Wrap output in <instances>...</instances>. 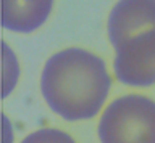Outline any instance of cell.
<instances>
[{
    "label": "cell",
    "instance_id": "cell-1",
    "mask_svg": "<svg viewBox=\"0 0 155 143\" xmlns=\"http://www.w3.org/2000/svg\"><path fill=\"white\" fill-rule=\"evenodd\" d=\"M112 87L105 61L95 53L71 47L53 53L40 74V93L55 114L70 122L100 113Z\"/></svg>",
    "mask_w": 155,
    "mask_h": 143
},
{
    "label": "cell",
    "instance_id": "cell-2",
    "mask_svg": "<svg viewBox=\"0 0 155 143\" xmlns=\"http://www.w3.org/2000/svg\"><path fill=\"white\" fill-rule=\"evenodd\" d=\"M100 143H155V101L131 93L113 100L100 116Z\"/></svg>",
    "mask_w": 155,
    "mask_h": 143
},
{
    "label": "cell",
    "instance_id": "cell-3",
    "mask_svg": "<svg viewBox=\"0 0 155 143\" xmlns=\"http://www.w3.org/2000/svg\"><path fill=\"white\" fill-rule=\"evenodd\" d=\"M113 71L116 79L129 87L155 84V28L134 34L115 48Z\"/></svg>",
    "mask_w": 155,
    "mask_h": 143
},
{
    "label": "cell",
    "instance_id": "cell-4",
    "mask_svg": "<svg viewBox=\"0 0 155 143\" xmlns=\"http://www.w3.org/2000/svg\"><path fill=\"white\" fill-rule=\"evenodd\" d=\"M155 28V0H118L107 21L113 48L142 31Z\"/></svg>",
    "mask_w": 155,
    "mask_h": 143
},
{
    "label": "cell",
    "instance_id": "cell-5",
    "mask_svg": "<svg viewBox=\"0 0 155 143\" xmlns=\"http://www.w3.org/2000/svg\"><path fill=\"white\" fill-rule=\"evenodd\" d=\"M18 74L19 69L16 56L11 53L10 47L3 43V97H8L15 88L16 82H18Z\"/></svg>",
    "mask_w": 155,
    "mask_h": 143
},
{
    "label": "cell",
    "instance_id": "cell-6",
    "mask_svg": "<svg viewBox=\"0 0 155 143\" xmlns=\"http://www.w3.org/2000/svg\"><path fill=\"white\" fill-rule=\"evenodd\" d=\"M21 143H76L71 135L60 129H39L21 140Z\"/></svg>",
    "mask_w": 155,
    "mask_h": 143
},
{
    "label": "cell",
    "instance_id": "cell-7",
    "mask_svg": "<svg viewBox=\"0 0 155 143\" xmlns=\"http://www.w3.org/2000/svg\"><path fill=\"white\" fill-rule=\"evenodd\" d=\"M3 127H5L3 129V134H5V137H6L5 143H11V140H10V138H11V127H10V122L5 116H3Z\"/></svg>",
    "mask_w": 155,
    "mask_h": 143
},
{
    "label": "cell",
    "instance_id": "cell-8",
    "mask_svg": "<svg viewBox=\"0 0 155 143\" xmlns=\"http://www.w3.org/2000/svg\"><path fill=\"white\" fill-rule=\"evenodd\" d=\"M16 2H27V3H37V2H44V0H16Z\"/></svg>",
    "mask_w": 155,
    "mask_h": 143
}]
</instances>
